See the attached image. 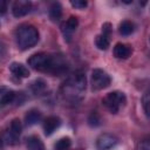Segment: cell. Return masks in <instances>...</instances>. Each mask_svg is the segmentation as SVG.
<instances>
[{
  "label": "cell",
  "instance_id": "obj_25",
  "mask_svg": "<svg viewBox=\"0 0 150 150\" xmlns=\"http://www.w3.org/2000/svg\"><path fill=\"white\" fill-rule=\"evenodd\" d=\"M0 9H1V14H5V12H6V9H7V2H6V1H1V7H0Z\"/></svg>",
  "mask_w": 150,
  "mask_h": 150
},
{
  "label": "cell",
  "instance_id": "obj_6",
  "mask_svg": "<svg viewBox=\"0 0 150 150\" xmlns=\"http://www.w3.org/2000/svg\"><path fill=\"white\" fill-rule=\"evenodd\" d=\"M21 130H22V125L19 118H13L9 128L7 131H5L4 134V141L6 144L8 145H15L19 142L20 135H21Z\"/></svg>",
  "mask_w": 150,
  "mask_h": 150
},
{
  "label": "cell",
  "instance_id": "obj_15",
  "mask_svg": "<svg viewBox=\"0 0 150 150\" xmlns=\"http://www.w3.org/2000/svg\"><path fill=\"white\" fill-rule=\"evenodd\" d=\"M14 100H15V93L13 90L2 88V93H1V96H0V103H1V105L9 104Z\"/></svg>",
  "mask_w": 150,
  "mask_h": 150
},
{
  "label": "cell",
  "instance_id": "obj_2",
  "mask_svg": "<svg viewBox=\"0 0 150 150\" xmlns=\"http://www.w3.org/2000/svg\"><path fill=\"white\" fill-rule=\"evenodd\" d=\"M14 38L18 48L21 50H27L38 43L39 32L32 25H21L16 28Z\"/></svg>",
  "mask_w": 150,
  "mask_h": 150
},
{
  "label": "cell",
  "instance_id": "obj_17",
  "mask_svg": "<svg viewBox=\"0 0 150 150\" xmlns=\"http://www.w3.org/2000/svg\"><path fill=\"white\" fill-rule=\"evenodd\" d=\"M49 16L54 21H57V20L61 19V16H62V7H61V5L59 2H54L50 6V8H49Z\"/></svg>",
  "mask_w": 150,
  "mask_h": 150
},
{
  "label": "cell",
  "instance_id": "obj_14",
  "mask_svg": "<svg viewBox=\"0 0 150 150\" xmlns=\"http://www.w3.org/2000/svg\"><path fill=\"white\" fill-rule=\"evenodd\" d=\"M25 121H26V124H27V125H34V124H36L38 122L41 121V112H40L39 110L32 109V110H29V111L26 114Z\"/></svg>",
  "mask_w": 150,
  "mask_h": 150
},
{
  "label": "cell",
  "instance_id": "obj_20",
  "mask_svg": "<svg viewBox=\"0 0 150 150\" xmlns=\"http://www.w3.org/2000/svg\"><path fill=\"white\" fill-rule=\"evenodd\" d=\"M32 89H33L34 93L38 94V93L42 91L43 89H46V82H45L42 79H38V80H35V82L33 83Z\"/></svg>",
  "mask_w": 150,
  "mask_h": 150
},
{
  "label": "cell",
  "instance_id": "obj_21",
  "mask_svg": "<svg viewBox=\"0 0 150 150\" xmlns=\"http://www.w3.org/2000/svg\"><path fill=\"white\" fill-rule=\"evenodd\" d=\"M88 123H89V125H91V127H97V125L101 124V118H100V116H98V114H97L96 111H93V112L89 115V117H88Z\"/></svg>",
  "mask_w": 150,
  "mask_h": 150
},
{
  "label": "cell",
  "instance_id": "obj_5",
  "mask_svg": "<svg viewBox=\"0 0 150 150\" xmlns=\"http://www.w3.org/2000/svg\"><path fill=\"white\" fill-rule=\"evenodd\" d=\"M111 83V79L107 71L103 69L96 68L91 71V88L93 90H102L109 87Z\"/></svg>",
  "mask_w": 150,
  "mask_h": 150
},
{
  "label": "cell",
  "instance_id": "obj_18",
  "mask_svg": "<svg viewBox=\"0 0 150 150\" xmlns=\"http://www.w3.org/2000/svg\"><path fill=\"white\" fill-rule=\"evenodd\" d=\"M118 32L120 34L127 36V35H130L132 32H134V23L129 20H124L120 23V27H118Z\"/></svg>",
  "mask_w": 150,
  "mask_h": 150
},
{
  "label": "cell",
  "instance_id": "obj_3",
  "mask_svg": "<svg viewBox=\"0 0 150 150\" xmlns=\"http://www.w3.org/2000/svg\"><path fill=\"white\" fill-rule=\"evenodd\" d=\"M86 89V75L82 71L74 73L64 83L63 91L67 97H71V100H76L79 95H82V93Z\"/></svg>",
  "mask_w": 150,
  "mask_h": 150
},
{
  "label": "cell",
  "instance_id": "obj_24",
  "mask_svg": "<svg viewBox=\"0 0 150 150\" xmlns=\"http://www.w3.org/2000/svg\"><path fill=\"white\" fill-rule=\"evenodd\" d=\"M138 150H150V142H143V143H141Z\"/></svg>",
  "mask_w": 150,
  "mask_h": 150
},
{
  "label": "cell",
  "instance_id": "obj_16",
  "mask_svg": "<svg viewBox=\"0 0 150 150\" xmlns=\"http://www.w3.org/2000/svg\"><path fill=\"white\" fill-rule=\"evenodd\" d=\"M95 43H96V47L98 48V49H101V50H105V49H108V47H109V45H110V40H109V35H107V34H100V35H97L96 36V41H95Z\"/></svg>",
  "mask_w": 150,
  "mask_h": 150
},
{
  "label": "cell",
  "instance_id": "obj_22",
  "mask_svg": "<svg viewBox=\"0 0 150 150\" xmlns=\"http://www.w3.org/2000/svg\"><path fill=\"white\" fill-rule=\"evenodd\" d=\"M70 5L73 7H75V8H77V9H83V8L87 7L88 2L84 1V0H71L70 1Z\"/></svg>",
  "mask_w": 150,
  "mask_h": 150
},
{
  "label": "cell",
  "instance_id": "obj_12",
  "mask_svg": "<svg viewBox=\"0 0 150 150\" xmlns=\"http://www.w3.org/2000/svg\"><path fill=\"white\" fill-rule=\"evenodd\" d=\"M9 70L13 75L20 77V79H25V77H28L29 76V70L26 66H23L22 63H19V62H13L11 66H9Z\"/></svg>",
  "mask_w": 150,
  "mask_h": 150
},
{
  "label": "cell",
  "instance_id": "obj_23",
  "mask_svg": "<svg viewBox=\"0 0 150 150\" xmlns=\"http://www.w3.org/2000/svg\"><path fill=\"white\" fill-rule=\"evenodd\" d=\"M143 105H144L145 110H148V107H150V91L144 94V96H143Z\"/></svg>",
  "mask_w": 150,
  "mask_h": 150
},
{
  "label": "cell",
  "instance_id": "obj_11",
  "mask_svg": "<svg viewBox=\"0 0 150 150\" xmlns=\"http://www.w3.org/2000/svg\"><path fill=\"white\" fill-rule=\"evenodd\" d=\"M131 53H132L131 47L128 46V45H124V43L118 42L114 47V55L117 59H128L131 55Z\"/></svg>",
  "mask_w": 150,
  "mask_h": 150
},
{
  "label": "cell",
  "instance_id": "obj_13",
  "mask_svg": "<svg viewBox=\"0 0 150 150\" xmlns=\"http://www.w3.org/2000/svg\"><path fill=\"white\" fill-rule=\"evenodd\" d=\"M26 145L28 150H45V144L38 136H29L26 139Z\"/></svg>",
  "mask_w": 150,
  "mask_h": 150
},
{
  "label": "cell",
  "instance_id": "obj_19",
  "mask_svg": "<svg viewBox=\"0 0 150 150\" xmlns=\"http://www.w3.org/2000/svg\"><path fill=\"white\" fill-rule=\"evenodd\" d=\"M71 145V141L69 137H63L61 139H59L55 144V150H68Z\"/></svg>",
  "mask_w": 150,
  "mask_h": 150
},
{
  "label": "cell",
  "instance_id": "obj_10",
  "mask_svg": "<svg viewBox=\"0 0 150 150\" xmlns=\"http://www.w3.org/2000/svg\"><path fill=\"white\" fill-rule=\"evenodd\" d=\"M61 124V121L59 117L56 116H48L45 121H43V130H45V135L46 136H50Z\"/></svg>",
  "mask_w": 150,
  "mask_h": 150
},
{
  "label": "cell",
  "instance_id": "obj_8",
  "mask_svg": "<svg viewBox=\"0 0 150 150\" xmlns=\"http://www.w3.org/2000/svg\"><path fill=\"white\" fill-rule=\"evenodd\" d=\"M77 26H79V19H77L76 16H69V18L67 19V21L62 23V26H61V32H62V34H63V36H64V40L70 41L71 35H73V33L76 30Z\"/></svg>",
  "mask_w": 150,
  "mask_h": 150
},
{
  "label": "cell",
  "instance_id": "obj_9",
  "mask_svg": "<svg viewBox=\"0 0 150 150\" xmlns=\"http://www.w3.org/2000/svg\"><path fill=\"white\" fill-rule=\"evenodd\" d=\"M32 9V4L30 1L27 0H18L13 4L12 6V13L15 18H21L27 15Z\"/></svg>",
  "mask_w": 150,
  "mask_h": 150
},
{
  "label": "cell",
  "instance_id": "obj_1",
  "mask_svg": "<svg viewBox=\"0 0 150 150\" xmlns=\"http://www.w3.org/2000/svg\"><path fill=\"white\" fill-rule=\"evenodd\" d=\"M28 64L39 71L43 73H60L66 68V63L61 56L49 55L46 53H36L33 54L28 59Z\"/></svg>",
  "mask_w": 150,
  "mask_h": 150
},
{
  "label": "cell",
  "instance_id": "obj_4",
  "mask_svg": "<svg viewBox=\"0 0 150 150\" xmlns=\"http://www.w3.org/2000/svg\"><path fill=\"white\" fill-rule=\"evenodd\" d=\"M102 102L111 114H117L118 110L125 104L127 97L122 91L115 90V91L107 94L105 97L102 100Z\"/></svg>",
  "mask_w": 150,
  "mask_h": 150
},
{
  "label": "cell",
  "instance_id": "obj_7",
  "mask_svg": "<svg viewBox=\"0 0 150 150\" xmlns=\"http://www.w3.org/2000/svg\"><path fill=\"white\" fill-rule=\"evenodd\" d=\"M118 139L112 134H101L96 139V148L97 150H110L117 144Z\"/></svg>",
  "mask_w": 150,
  "mask_h": 150
}]
</instances>
